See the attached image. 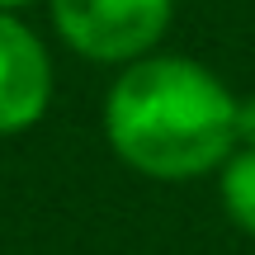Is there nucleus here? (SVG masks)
<instances>
[{"instance_id":"nucleus-1","label":"nucleus","mask_w":255,"mask_h":255,"mask_svg":"<svg viewBox=\"0 0 255 255\" xmlns=\"http://www.w3.org/2000/svg\"><path fill=\"white\" fill-rule=\"evenodd\" d=\"M237 104L241 95L213 66L151 52L109 81L104 137L128 170L146 180H203L237 151Z\"/></svg>"},{"instance_id":"nucleus-2","label":"nucleus","mask_w":255,"mask_h":255,"mask_svg":"<svg viewBox=\"0 0 255 255\" xmlns=\"http://www.w3.org/2000/svg\"><path fill=\"white\" fill-rule=\"evenodd\" d=\"M47 14L76 57L123 71L161 52L175 24V0H47Z\"/></svg>"},{"instance_id":"nucleus-3","label":"nucleus","mask_w":255,"mask_h":255,"mask_svg":"<svg viewBox=\"0 0 255 255\" xmlns=\"http://www.w3.org/2000/svg\"><path fill=\"white\" fill-rule=\"evenodd\" d=\"M57 66L43 33L24 14L0 9V137L38 128L52 109Z\"/></svg>"},{"instance_id":"nucleus-4","label":"nucleus","mask_w":255,"mask_h":255,"mask_svg":"<svg viewBox=\"0 0 255 255\" xmlns=\"http://www.w3.org/2000/svg\"><path fill=\"white\" fill-rule=\"evenodd\" d=\"M218 199L232 227L255 237V146H237L218 170Z\"/></svg>"},{"instance_id":"nucleus-5","label":"nucleus","mask_w":255,"mask_h":255,"mask_svg":"<svg viewBox=\"0 0 255 255\" xmlns=\"http://www.w3.org/2000/svg\"><path fill=\"white\" fill-rule=\"evenodd\" d=\"M237 146H255V95H241L237 104Z\"/></svg>"},{"instance_id":"nucleus-6","label":"nucleus","mask_w":255,"mask_h":255,"mask_svg":"<svg viewBox=\"0 0 255 255\" xmlns=\"http://www.w3.org/2000/svg\"><path fill=\"white\" fill-rule=\"evenodd\" d=\"M28 5H38V0H0V9H9V14H24Z\"/></svg>"}]
</instances>
